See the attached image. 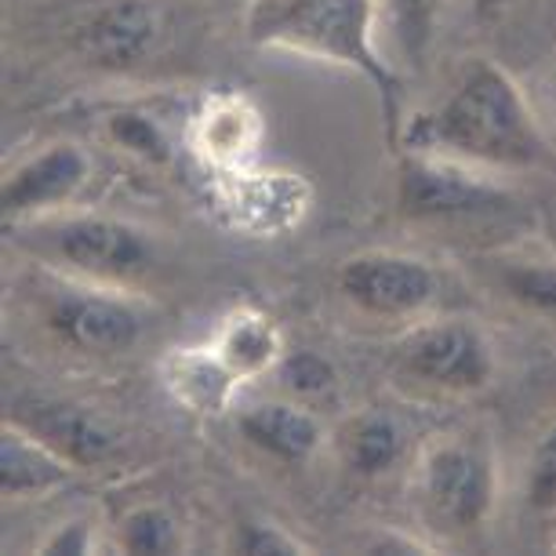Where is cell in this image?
Masks as SVG:
<instances>
[{"label": "cell", "mask_w": 556, "mask_h": 556, "mask_svg": "<svg viewBox=\"0 0 556 556\" xmlns=\"http://www.w3.org/2000/svg\"><path fill=\"white\" fill-rule=\"evenodd\" d=\"M396 142L404 153H447L491 167H556V153L520 84L488 59L469 62L437 110L407 117Z\"/></svg>", "instance_id": "1"}, {"label": "cell", "mask_w": 556, "mask_h": 556, "mask_svg": "<svg viewBox=\"0 0 556 556\" xmlns=\"http://www.w3.org/2000/svg\"><path fill=\"white\" fill-rule=\"evenodd\" d=\"M244 37L361 73L382 102L390 139L401 135V77L375 45V0H251Z\"/></svg>", "instance_id": "2"}, {"label": "cell", "mask_w": 556, "mask_h": 556, "mask_svg": "<svg viewBox=\"0 0 556 556\" xmlns=\"http://www.w3.org/2000/svg\"><path fill=\"white\" fill-rule=\"evenodd\" d=\"M418 498L426 517L447 534L480 531L495 513V455L477 437H444L422 455Z\"/></svg>", "instance_id": "3"}, {"label": "cell", "mask_w": 556, "mask_h": 556, "mask_svg": "<svg viewBox=\"0 0 556 556\" xmlns=\"http://www.w3.org/2000/svg\"><path fill=\"white\" fill-rule=\"evenodd\" d=\"M29 251L96 285H131L153 269V244L139 226L106 215H70L37 226Z\"/></svg>", "instance_id": "4"}, {"label": "cell", "mask_w": 556, "mask_h": 556, "mask_svg": "<svg viewBox=\"0 0 556 556\" xmlns=\"http://www.w3.org/2000/svg\"><path fill=\"white\" fill-rule=\"evenodd\" d=\"M396 364L415 382L447 393H477L495 375V353L484 331L469 320H429L418 324L396 345Z\"/></svg>", "instance_id": "5"}, {"label": "cell", "mask_w": 556, "mask_h": 556, "mask_svg": "<svg viewBox=\"0 0 556 556\" xmlns=\"http://www.w3.org/2000/svg\"><path fill=\"white\" fill-rule=\"evenodd\" d=\"M167 34L156 0H96L80 8L66 29V45L96 70H135L156 55Z\"/></svg>", "instance_id": "6"}, {"label": "cell", "mask_w": 556, "mask_h": 556, "mask_svg": "<svg viewBox=\"0 0 556 556\" xmlns=\"http://www.w3.org/2000/svg\"><path fill=\"white\" fill-rule=\"evenodd\" d=\"M513 193L462 172L437 153H404L396 175V212L404 218H477L506 212Z\"/></svg>", "instance_id": "7"}, {"label": "cell", "mask_w": 556, "mask_h": 556, "mask_svg": "<svg viewBox=\"0 0 556 556\" xmlns=\"http://www.w3.org/2000/svg\"><path fill=\"white\" fill-rule=\"evenodd\" d=\"M339 291L371 317H418L440 295V277L426 258L401 251H364L339 269Z\"/></svg>", "instance_id": "8"}, {"label": "cell", "mask_w": 556, "mask_h": 556, "mask_svg": "<svg viewBox=\"0 0 556 556\" xmlns=\"http://www.w3.org/2000/svg\"><path fill=\"white\" fill-rule=\"evenodd\" d=\"M45 324L59 342L80 353H128L139 345L146 317L135 302L102 288H70L48 302Z\"/></svg>", "instance_id": "9"}, {"label": "cell", "mask_w": 556, "mask_h": 556, "mask_svg": "<svg viewBox=\"0 0 556 556\" xmlns=\"http://www.w3.org/2000/svg\"><path fill=\"white\" fill-rule=\"evenodd\" d=\"M91 178V156L73 142H51L40 153L26 156L12 167L0 190V207L8 223H23L45 212H55L59 204H70Z\"/></svg>", "instance_id": "10"}, {"label": "cell", "mask_w": 556, "mask_h": 556, "mask_svg": "<svg viewBox=\"0 0 556 556\" xmlns=\"http://www.w3.org/2000/svg\"><path fill=\"white\" fill-rule=\"evenodd\" d=\"M8 422L29 429L59 455H66L77 469L102 466L117 455L121 440L102 418L84 404L55 401V396H18L8 412Z\"/></svg>", "instance_id": "11"}, {"label": "cell", "mask_w": 556, "mask_h": 556, "mask_svg": "<svg viewBox=\"0 0 556 556\" xmlns=\"http://www.w3.org/2000/svg\"><path fill=\"white\" fill-rule=\"evenodd\" d=\"M240 437L262 455L285 462V466H302L317 455L324 426L320 418L299 401H262L237 415Z\"/></svg>", "instance_id": "12"}, {"label": "cell", "mask_w": 556, "mask_h": 556, "mask_svg": "<svg viewBox=\"0 0 556 556\" xmlns=\"http://www.w3.org/2000/svg\"><path fill=\"white\" fill-rule=\"evenodd\" d=\"M77 466L29 429L4 422L0 433V484L12 498H37L66 488Z\"/></svg>", "instance_id": "13"}, {"label": "cell", "mask_w": 556, "mask_h": 556, "mask_svg": "<svg viewBox=\"0 0 556 556\" xmlns=\"http://www.w3.org/2000/svg\"><path fill=\"white\" fill-rule=\"evenodd\" d=\"M212 350L223 356L233 379L244 382L277 367V361L285 356V339H280V328L273 324L269 313L255 306H237L218 324Z\"/></svg>", "instance_id": "14"}, {"label": "cell", "mask_w": 556, "mask_h": 556, "mask_svg": "<svg viewBox=\"0 0 556 556\" xmlns=\"http://www.w3.org/2000/svg\"><path fill=\"white\" fill-rule=\"evenodd\" d=\"M334 447H339L342 466L353 477L375 480L390 473L396 462L404 458V429L390 412L367 407V412L345 418L339 437H334Z\"/></svg>", "instance_id": "15"}, {"label": "cell", "mask_w": 556, "mask_h": 556, "mask_svg": "<svg viewBox=\"0 0 556 556\" xmlns=\"http://www.w3.org/2000/svg\"><path fill=\"white\" fill-rule=\"evenodd\" d=\"M164 382L175 401H182L190 412H223L237 386L233 371L212 345H186L167 356Z\"/></svg>", "instance_id": "16"}, {"label": "cell", "mask_w": 556, "mask_h": 556, "mask_svg": "<svg viewBox=\"0 0 556 556\" xmlns=\"http://www.w3.org/2000/svg\"><path fill=\"white\" fill-rule=\"evenodd\" d=\"M121 545L124 553H153V556H167L182 549V531H178L175 517L161 506H142L124 517L121 523Z\"/></svg>", "instance_id": "17"}, {"label": "cell", "mask_w": 556, "mask_h": 556, "mask_svg": "<svg viewBox=\"0 0 556 556\" xmlns=\"http://www.w3.org/2000/svg\"><path fill=\"white\" fill-rule=\"evenodd\" d=\"M502 285L523 309L556 320V262H513L502 269Z\"/></svg>", "instance_id": "18"}, {"label": "cell", "mask_w": 556, "mask_h": 556, "mask_svg": "<svg viewBox=\"0 0 556 556\" xmlns=\"http://www.w3.org/2000/svg\"><path fill=\"white\" fill-rule=\"evenodd\" d=\"M523 502L539 517L556 513V422L545 429L528 458V477H523Z\"/></svg>", "instance_id": "19"}, {"label": "cell", "mask_w": 556, "mask_h": 556, "mask_svg": "<svg viewBox=\"0 0 556 556\" xmlns=\"http://www.w3.org/2000/svg\"><path fill=\"white\" fill-rule=\"evenodd\" d=\"M106 135L121 146V150L142 156V161H150V164H164L167 153H172L161 124H156L153 117H146V113H135V110L113 113L110 124H106Z\"/></svg>", "instance_id": "20"}, {"label": "cell", "mask_w": 556, "mask_h": 556, "mask_svg": "<svg viewBox=\"0 0 556 556\" xmlns=\"http://www.w3.org/2000/svg\"><path fill=\"white\" fill-rule=\"evenodd\" d=\"M393 4V26L407 59H422L426 48L433 45L440 0H390Z\"/></svg>", "instance_id": "21"}, {"label": "cell", "mask_w": 556, "mask_h": 556, "mask_svg": "<svg viewBox=\"0 0 556 556\" xmlns=\"http://www.w3.org/2000/svg\"><path fill=\"white\" fill-rule=\"evenodd\" d=\"M277 375H280V382H285V390L295 396H324L334 390L331 361H324V356L313 350L285 353L277 361Z\"/></svg>", "instance_id": "22"}, {"label": "cell", "mask_w": 556, "mask_h": 556, "mask_svg": "<svg viewBox=\"0 0 556 556\" xmlns=\"http://www.w3.org/2000/svg\"><path fill=\"white\" fill-rule=\"evenodd\" d=\"M237 553L244 556H306L309 545L277 520H244L237 528Z\"/></svg>", "instance_id": "23"}, {"label": "cell", "mask_w": 556, "mask_h": 556, "mask_svg": "<svg viewBox=\"0 0 556 556\" xmlns=\"http://www.w3.org/2000/svg\"><path fill=\"white\" fill-rule=\"evenodd\" d=\"M91 549H96V531L88 520H66L37 545L40 556H84Z\"/></svg>", "instance_id": "24"}, {"label": "cell", "mask_w": 556, "mask_h": 556, "mask_svg": "<svg viewBox=\"0 0 556 556\" xmlns=\"http://www.w3.org/2000/svg\"><path fill=\"white\" fill-rule=\"evenodd\" d=\"M433 545L422 542V539H415V534H401V531H382V534H375V539H367L364 545V553H386V556H412V553H429Z\"/></svg>", "instance_id": "25"}, {"label": "cell", "mask_w": 556, "mask_h": 556, "mask_svg": "<svg viewBox=\"0 0 556 556\" xmlns=\"http://www.w3.org/2000/svg\"><path fill=\"white\" fill-rule=\"evenodd\" d=\"M509 8V0H473V15L480 23H491V18H498L502 12Z\"/></svg>", "instance_id": "26"}]
</instances>
